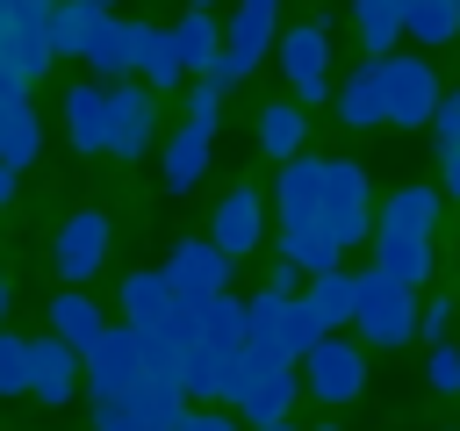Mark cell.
Listing matches in <instances>:
<instances>
[{
    "instance_id": "6da1fadb",
    "label": "cell",
    "mask_w": 460,
    "mask_h": 431,
    "mask_svg": "<svg viewBox=\"0 0 460 431\" xmlns=\"http://www.w3.org/2000/svg\"><path fill=\"white\" fill-rule=\"evenodd\" d=\"M273 216H280V230H323L345 251V244H359L374 230V187H367V172L352 158L302 151L273 180Z\"/></svg>"
},
{
    "instance_id": "7a4b0ae2",
    "label": "cell",
    "mask_w": 460,
    "mask_h": 431,
    "mask_svg": "<svg viewBox=\"0 0 460 431\" xmlns=\"http://www.w3.org/2000/svg\"><path fill=\"white\" fill-rule=\"evenodd\" d=\"M237 359H244V302L237 295L180 302V316H172V381L187 388V402H230Z\"/></svg>"
},
{
    "instance_id": "3957f363",
    "label": "cell",
    "mask_w": 460,
    "mask_h": 431,
    "mask_svg": "<svg viewBox=\"0 0 460 431\" xmlns=\"http://www.w3.org/2000/svg\"><path fill=\"white\" fill-rule=\"evenodd\" d=\"M180 417H187V388L158 366L93 402V431H180Z\"/></svg>"
},
{
    "instance_id": "277c9868",
    "label": "cell",
    "mask_w": 460,
    "mask_h": 431,
    "mask_svg": "<svg viewBox=\"0 0 460 431\" xmlns=\"http://www.w3.org/2000/svg\"><path fill=\"white\" fill-rule=\"evenodd\" d=\"M417 316H424V302H417V287H410V280H395V273H381V266H367V273H359V316H352L359 345L395 352V345H410V338H417Z\"/></svg>"
},
{
    "instance_id": "5b68a950",
    "label": "cell",
    "mask_w": 460,
    "mask_h": 431,
    "mask_svg": "<svg viewBox=\"0 0 460 431\" xmlns=\"http://www.w3.org/2000/svg\"><path fill=\"white\" fill-rule=\"evenodd\" d=\"M374 65H381V86H388V122H395V129H431L438 101H446L431 57H424V50H388V57H374Z\"/></svg>"
},
{
    "instance_id": "8992f818",
    "label": "cell",
    "mask_w": 460,
    "mask_h": 431,
    "mask_svg": "<svg viewBox=\"0 0 460 431\" xmlns=\"http://www.w3.org/2000/svg\"><path fill=\"white\" fill-rule=\"evenodd\" d=\"M280 43V0H237L230 7V29H223V57H216V86L230 93L244 72H259V57Z\"/></svg>"
},
{
    "instance_id": "52a82bcc",
    "label": "cell",
    "mask_w": 460,
    "mask_h": 431,
    "mask_svg": "<svg viewBox=\"0 0 460 431\" xmlns=\"http://www.w3.org/2000/svg\"><path fill=\"white\" fill-rule=\"evenodd\" d=\"M280 72H288V93L302 101V108H316V101H331L338 86H331V72H338V50H331V29L323 22H295V29H280Z\"/></svg>"
},
{
    "instance_id": "ba28073f",
    "label": "cell",
    "mask_w": 460,
    "mask_h": 431,
    "mask_svg": "<svg viewBox=\"0 0 460 431\" xmlns=\"http://www.w3.org/2000/svg\"><path fill=\"white\" fill-rule=\"evenodd\" d=\"M295 395H302V366H295V359H259V352L237 359V381H230L237 417H252V424H280V417L295 409Z\"/></svg>"
},
{
    "instance_id": "9c48e42d",
    "label": "cell",
    "mask_w": 460,
    "mask_h": 431,
    "mask_svg": "<svg viewBox=\"0 0 460 431\" xmlns=\"http://www.w3.org/2000/svg\"><path fill=\"white\" fill-rule=\"evenodd\" d=\"M302 388L316 395V402H331V409H345V402H359V388H367V352H359V338H316L309 352H302Z\"/></svg>"
},
{
    "instance_id": "30bf717a",
    "label": "cell",
    "mask_w": 460,
    "mask_h": 431,
    "mask_svg": "<svg viewBox=\"0 0 460 431\" xmlns=\"http://www.w3.org/2000/svg\"><path fill=\"white\" fill-rule=\"evenodd\" d=\"M50 57H58L50 50V7L43 0H0V65L29 86V79H43Z\"/></svg>"
},
{
    "instance_id": "8fae6325",
    "label": "cell",
    "mask_w": 460,
    "mask_h": 431,
    "mask_svg": "<svg viewBox=\"0 0 460 431\" xmlns=\"http://www.w3.org/2000/svg\"><path fill=\"white\" fill-rule=\"evenodd\" d=\"M108 216L101 208H72L65 223H58V237H50V266H58V280L65 287H86L101 266H108Z\"/></svg>"
},
{
    "instance_id": "7c38bea8",
    "label": "cell",
    "mask_w": 460,
    "mask_h": 431,
    "mask_svg": "<svg viewBox=\"0 0 460 431\" xmlns=\"http://www.w3.org/2000/svg\"><path fill=\"white\" fill-rule=\"evenodd\" d=\"M158 136V93L137 79H108V158H144Z\"/></svg>"
},
{
    "instance_id": "4fadbf2b",
    "label": "cell",
    "mask_w": 460,
    "mask_h": 431,
    "mask_svg": "<svg viewBox=\"0 0 460 431\" xmlns=\"http://www.w3.org/2000/svg\"><path fill=\"white\" fill-rule=\"evenodd\" d=\"M230 251L216 244V237H180L172 251H165V280H172V295L180 302H208V295H230Z\"/></svg>"
},
{
    "instance_id": "5bb4252c",
    "label": "cell",
    "mask_w": 460,
    "mask_h": 431,
    "mask_svg": "<svg viewBox=\"0 0 460 431\" xmlns=\"http://www.w3.org/2000/svg\"><path fill=\"white\" fill-rule=\"evenodd\" d=\"M144 374H151V359H144V345H137L129 323H108V330L86 345V395H93V402L115 395V388H129V381H144Z\"/></svg>"
},
{
    "instance_id": "9a60e30c",
    "label": "cell",
    "mask_w": 460,
    "mask_h": 431,
    "mask_svg": "<svg viewBox=\"0 0 460 431\" xmlns=\"http://www.w3.org/2000/svg\"><path fill=\"white\" fill-rule=\"evenodd\" d=\"M266 230H273V208L259 201V187H230V194L216 201V216H208V237H216L230 259L266 251Z\"/></svg>"
},
{
    "instance_id": "2e32d148",
    "label": "cell",
    "mask_w": 460,
    "mask_h": 431,
    "mask_svg": "<svg viewBox=\"0 0 460 431\" xmlns=\"http://www.w3.org/2000/svg\"><path fill=\"white\" fill-rule=\"evenodd\" d=\"M79 366H86V352L65 345L58 330L29 338V395H36L43 409H65V402L79 395Z\"/></svg>"
},
{
    "instance_id": "e0dca14e",
    "label": "cell",
    "mask_w": 460,
    "mask_h": 431,
    "mask_svg": "<svg viewBox=\"0 0 460 431\" xmlns=\"http://www.w3.org/2000/svg\"><path fill=\"white\" fill-rule=\"evenodd\" d=\"M244 352H259V359H295V295H280V287L244 295Z\"/></svg>"
},
{
    "instance_id": "ac0fdd59",
    "label": "cell",
    "mask_w": 460,
    "mask_h": 431,
    "mask_svg": "<svg viewBox=\"0 0 460 431\" xmlns=\"http://www.w3.org/2000/svg\"><path fill=\"white\" fill-rule=\"evenodd\" d=\"M115 302H122V323H137V330H165V323L180 316V295H172L165 266H137V273H122Z\"/></svg>"
},
{
    "instance_id": "d6986e66",
    "label": "cell",
    "mask_w": 460,
    "mask_h": 431,
    "mask_svg": "<svg viewBox=\"0 0 460 431\" xmlns=\"http://www.w3.org/2000/svg\"><path fill=\"white\" fill-rule=\"evenodd\" d=\"M129 72H144V86H151V93L180 86V79H187V65H180V43H172V29L129 22Z\"/></svg>"
},
{
    "instance_id": "ffe728a7",
    "label": "cell",
    "mask_w": 460,
    "mask_h": 431,
    "mask_svg": "<svg viewBox=\"0 0 460 431\" xmlns=\"http://www.w3.org/2000/svg\"><path fill=\"white\" fill-rule=\"evenodd\" d=\"M208 158H216V129L208 122H180L165 136V194H194L201 172H208Z\"/></svg>"
},
{
    "instance_id": "44dd1931",
    "label": "cell",
    "mask_w": 460,
    "mask_h": 431,
    "mask_svg": "<svg viewBox=\"0 0 460 431\" xmlns=\"http://www.w3.org/2000/svg\"><path fill=\"white\" fill-rule=\"evenodd\" d=\"M331 101H338V115H345V129H381V122H388V86H381V65L367 57L359 72H345Z\"/></svg>"
},
{
    "instance_id": "7402d4cb",
    "label": "cell",
    "mask_w": 460,
    "mask_h": 431,
    "mask_svg": "<svg viewBox=\"0 0 460 431\" xmlns=\"http://www.w3.org/2000/svg\"><path fill=\"white\" fill-rule=\"evenodd\" d=\"M438 208H446V187L417 180V187H395V194L381 201L374 230H410V237H431V230H438Z\"/></svg>"
},
{
    "instance_id": "603a6c76",
    "label": "cell",
    "mask_w": 460,
    "mask_h": 431,
    "mask_svg": "<svg viewBox=\"0 0 460 431\" xmlns=\"http://www.w3.org/2000/svg\"><path fill=\"white\" fill-rule=\"evenodd\" d=\"M108 22H115V14H108V7H93V0H58V7H50V50L86 65V50L101 43V29H108Z\"/></svg>"
},
{
    "instance_id": "cb8c5ba5",
    "label": "cell",
    "mask_w": 460,
    "mask_h": 431,
    "mask_svg": "<svg viewBox=\"0 0 460 431\" xmlns=\"http://www.w3.org/2000/svg\"><path fill=\"white\" fill-rule=\"evenodd\" d=\"M65 136L72 151H108V86H65Z\"/></svg>"
},
{
    "instance_id": "d4e9b609",
    "label": "cell",
    "mask_w": 460,
    "mask_h": 431,
    "mask_svg": "<svg viewBox=\"0 0 460 431\" xmlns=\"http://www.w3.org/2000/svg\"><path fill=\"white\" fill-rule=\"evenodd\" d=\"M252 129H259V151L280 158V165L309 151V108H302V101H273V108H259Z\"/></svg>"
},
{
    "instance_id": "484cf974",
    "label": "cell",
    "mask_w": 460,
    "mask_h": 431,
    "mask_svg": "<svg viewBox=\"0 0 460 431\" xmlns=\"http://www.w3.org/2000/svg\"><path fill=\"white\" fill-rule=\"evenodd\" d=\"M352 29L367 57H388L395 43H410V0H352Z\"/></svg>"
},
{
    "instance_id": "4316f807",
    "label": "cell",
    "mask_w": 460,
    "mask_h": 431,
    "mask_svg": "<svg viewBox=\"0 0 460 431\" xmlns=\"http://www.w3.org/2000/svg\"><path fill=\"white\" fill-rule=\"evenodd\" d=\"M302 302L316 309V323H323V330H345V323L359 316V273L331 266V273H316V280L302 287Z\"/></svg>"
},
{
    "instance_id": "83f0119b",
    "label": "cell",
    "mask_w": 460,
    "mask_h": 431,
    "mask_svg": "<svg viewBox=\"0 0 460 431\" xmlns=\"http://www.w3.org/2000/svg\"><path fill=\"white\" fill-rule=\"evenodd\" d=\"M374 266L424 287L431 280V237H410V230H374Z\"/></svg>"
},
{
    "instance_id": "f1b7e54d",
    "label": "cell",
    "mask_w": 460,
    "mask_h": 431,
    "mask_svg": "<svg viewBox=\"0 0 460 431\" xmlns=\"http://www.w3.org/2000/svg\"><path fill=\"white\" fill-rule=\"evenodd\" d=\"M50 330H58L65 345H79V352H86V345L108 330V316H101V302H93L86 287H58V295H50Z\"/></svg>"
},
{
    "instance_id": "f546056e",
    "label": "cell",
    "mask_w": 460,
    "mask_h": 431,
    "mask_svg": "<svg viewBox=\"0 0 460 431\" xmlns=\"http://www.w3.org/2000/svg\"><path fill=\"white\" fill-rule=\"evenodd\" d=\"M36 151H43V122L29 108V93H14L0 115V165H36Z\"/></svg>"
},
{
    "instance_id": "4dcf8cb0",
    "label": "cell",
    "mask_w": 460,
    "mask_h": 431,
    "mask_svg": "<svg viewBox=\"0 0 460 431\" xmlns=\"http://www.w3.org/2000/svg\"><path fill=\"white\" fill-rule=\"evenodd\" d=\"M172 43H180V65L187 72H216V57H223V29H216V14H180L172 22Z\"/></svg>"
},
{
    "instance_id": "1f68e13d",
    "label": "cell",
    "mask_w": 460,
    "mask_h": 431,
    "mask_svg": "<svg viewBox=\"0 0 460 431\" xmlns=\"http://www.w3.org/2000/svg\"><path fill=\"white\" fill-rule=\"evenodd\" d=\"M460 36V0H410V43L417 50H446Z\"/></svg>"
},
{
    "instance_id": "d6a6232c",
    "label": "cell",
    "mask_w": 460,
    "mask_h": 431,
    "mask_svg": "<svg viewBox=\"0 0 460 431\" xmlns=\"http://www.w3.org/2000/svg\"><path fill=\"white\" fill-rule=\"evenodd\" d=\"M273 251H280V259H295L309 280H316V273H331V266H345V251H338L323 230H280V237H273Z\"/></svg>"
},
{
    "instance_id": "836d02e7",
    "label": "cell",
    "mask_w": 460,
    "mask_h": 431,
    "mask_svg": "<svg viewBox=\"0 0 460 431\" xmlns=\"http://www.w3.org/2000/svg\"><path fill=\"white\" fill-rule=\"evenodd\" d=\"M86 72H101V79H122L129 72V22L115 14L108 29H101V43L86 50Z\"/></svg>"
},
{
    "instance_id": "e575fe53",
    "label": "cell",
    "mask_w": 460,
    "mask_h": 431,
    "mask_svg": "<svg viewBox=\"0 0 460 431\" xmlns=\"http://www.w3.org/2000/svg\"><path fill=\"white\" fill-rule=\"evenodd\" d=\"M424 381H431V395H460V345L453 338L424 345Z\"/></svg>"
},
{
    "instance_id": "d590c367",
    "label": "cell",
    "mask_w": 460,
    "mask_h": 431,
    "mask_svg": "<svg viewBox=\"0 0 460 431\" xmlns=\"http://www.w3.org/2000/svg\"><path fill=\"white\" fill-rule=\"evenodd\" d=\"M0 395H29V338L0 330Z\"/></svg>"
},
{
    "instance_id": "8d00e7d4",
    "label": "cell",
    "mask_w": 460,
    "mask_h": 431,
    "mask_svg": "<svg viewBox=\"0 0 460 431\" xmlns=\"http://www.w3.org/2000/svg\"><path fill=\"white\" fill-rule=\"evenodd\" d=\"M187 122H208V129L223 122V86H216V79H201V86H187Z\"/></svg>"
},
{
    "instance_id": "74e56055",
    "label": "cell",
    "mask_w": 460,
    "mask_h": 431,
    "mask_svg": "<svg viewBox=\"0 0 460 431\" xmlns=\"http://www.w3.org/2000/svg\"><path fill=\"white\" fill-rule=\"evenodd\" d=\"M417 338H424V345H446V338H453V302H446V295H431V302H424Z\"/></svg>"
},
{
    "instance_id": "f35d334b",
    "label": "cell",
    "mask_w": 460,
    "mask_h": 431,
    "mask_svg": "<svg viewBox=\"0 0 460 431\" xmlns=\"http://www.w3.org/2000/svg\"><path fill=\"white\" fill-rule=\"evenodd\" d=\"M431 136H438V151H453V144H460V86L438 101V115H431Z\"/></svg>"
},
{
    "instance_id": "ab89813d",
    "label": "cell",
    "mask_w": 460,
    "mask_h": 431,
    "mask_svg": "<svg viewBox=\"0 0 460 431\" xmlns=\"http://www.w3.org/2000/svg\"><path fill=\"white\" fill-rule=\"evenodd\" d=\"M180 431H237V417H223L216 402H201V409L187 402V417H180Z\"/></svg>"
},
{
    "instance_id": "60d3db41",
    "label": "cell",
    "mask_w": 460,
    "mask_h": 431,
    "mask_svg": "<svg viewBox=\"0 0 460 431\" xmlns=\"http://www.w3.org/2000/svg\"><path fill=\"white\" fill-rule=\"evenodd\" d=\"M302 280H309V273H302L295 259H273V280H266V287H280V295H302Z\"/></svg>"
},
{
    "instance_id": "b9f144b4",
    "label": "cell",
    "mask_w": 460,
    "mask_h": 431,
    "mask_svg": "<svg viewBox=\"0 0 460 431\" xmlns=\"http://www.w3.org/2000/svg\"><path fill=\"white\" fill-rule=\"evenodd\" d=\"M438 187H446V201H460V144L438 158Z\"/></svg>"
},
{
    "instance_id": "7bdbcfd3",
    "label": "cell",
    "mask_w": 460,
    "mask_h": 431,
    "mask_svg": "<svg viewBox=\"0 0 460 431\" xmlns=\"http://www.w3.org/2000/svg\"><path fill=\"white\" fill-rule=\"evenodd\" d=\"M14 194H22V165H0V208H7Z\"/></svg>"
},
{
    "instance_id": "ee69618b",
    "label": "cell",
    "mask_w": 460,
    "mask_h": 431,
    "mask_svg": "<svg viewBox=\"0 0 460 431\" xmlns=\"http://www.w3.org/2000/svg\"><path fill=\"white\" fill-rule=\"evenodd\" d=\"M0 330H7V273H0Z\"/></svg>"
},
{
    "instance_id": "f6af8a7d",
    "label": "cell",
    "mask_w": 460,
    "mask_h": 431,
    "mask_svg": "<svg viewBox=\"0 0 460 431\" xmlns=\"http://www.w3.org/2000/svg\"><path fill=\"white\" fill-rule=\"evenodd\" d=\"M252 431H295V424H288V417H280V424H252Z\"/></svg>"
},
{
    "instance_id": "bcb514c9",
    "label": "cell",
    "mask_w": 460,
    "mask_h": 431,
    "mask_svg": "<svg viewBox=\"0 0 460 431\" xmlns=\"http://www.w3.org/2000/svg\"><path fill=\"white\" fill-rule=\"evenodd\" d=\"M187 7H194V14H208V7H216V0H187Z\"/></svg>"
},
{
    "instance_id": "7dc6e473",
    "label": "cell",
    "mask_w": 460,
    "mask_h": 431,
    "mask_svg": "<svg viewBox=\"0 0 460 431\" xmlns=\"http://www.w3.org/2000/svg\"><path fill=\"white\" fill-rule=\"evenodd\" d=\"M93 7H108V14H115V0H93Z\"/></svg>"
},
{
    "instance_id": "c3c4849f",
    "label": "cell",
    "mask_w": 460,
    "mask_h": 431,
    "mask_svg": "<svg viewBox=\"0 0 460 431\" xmlns=\"http://www.w3.org/2000/svg\"><path fill=\"white\" fill-rule=\"evenodd\" d=\"M316 431H338V424H316Z\"/></svg>"
},
{
    "instance_id": "681fc988",
    "label": "cell",
    "mask_w": 460,
    "mask_h": 431,
    "mask_svg": "<svg viewBox=\"0 0 460 431\" xmlns=\"http://www.w3.org/2000/svg\"><path fill=\"white\" fill-rule=\"evenodd\" d=\"M43 7H58V0H43Z\"/></svg>"
}]
</instances>
